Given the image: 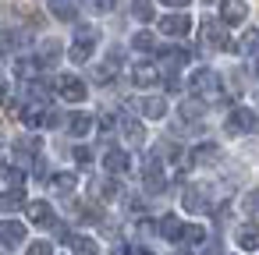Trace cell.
Wrapping results in <instances>:
<instances>
[{"label": "cell", "instance_id": "1", "mask_svg": "<svg viewBox=\"0 0 259 255\" xmlns=\"http://www.w3.org/2000/svg\"><path fill=\"white\" fill-rule=\"evenodd\" d=\"M224 128H227V135H248V131H255V128H259V117H255L252 110L238 107V110H231V114H227Z\"/></svg>", "mask_w": 259, "mask_h": 255}, {"label": "cell", "instance_id": "2", "mask_svg": "<svg viewBox=\"0 0 259 255\" xmlns=\"http://www.w3.org/2000/svg\"><path fill=\"white\" fill-rule=\"evenodd\" d=\"M142 184H146V191H163L167 188V177H163V167H160L156 156H146V163H142Z\"/></svg>", "mask_w": 259, "mask_h": 255}, {"label": "cell", "instance_id": "3", "mask_svg": "<svg viewBox=\"0 0 259 255\" xmlns=\"http://www.w3.org/2000/svg\"><path fill=\"white\" fill-rule=\"evenodd\" d=\"M93 46H96V29H78V39H75V46H71V64H85L89 61V54H93Z\"/></svg>", "mask_w": 259, "mask_h": 255}, {"label": "cell", "instance_id": "4", "mask_svg": "<svg viewBox=\"0 0 259 255\" xmlns=\"http://www.w3.org/2000/svg\"><path fill=\"white\" fill-rule=\"evenodd\" d=\"M188 92L192 96H217V75L209 68H199L192 78H188Z\"/></svg>", "mask_w": 259, "mask_h": 255}, {"label": "cell", "instance_id": "5", "mask_svg": "<svg viewBox=\"0 0 259 255\" xmlns=\"http://www.w3.org/2000/svg\"><path fill=\"white\" fill-rule=\"evenodd\" d=\"M57 92H61V99H68V103H82V99H85V82L64 75V78H57Z\"/></svg>", "mask_w": 259, "mask_h": 255}, {"label": "cell", "instance_id": "6", "mask_svg": "<svg viewBox=\"0 0 259 255\" xmlns=\"http://www.w3.org/2000/svg\"><path fill=\"white\" fill-rule=\"evenodd\" d=\"M202 39H206L209 46H217V50H238V46L227 39L224 25H217V22H202Z\"/></svg>", "mask_w": 259, "mask_h": 255}, {"label": "cell", "instance_id": "7", "mask_svg": "<svg viewBox=\"0 0 259 255\" xmlns=\"http://www.w3.org/2000/svg\"><path fill=\"white\" fill-rule=\"evenodd\" d=\"M188 29H192V22H188V15H167V18H160V32L163 36H188Z\"/></svg>", "mask_w": 259, "mask_h": 255}, {"label": "cell", "instance_id": "8", "mask_svg": "<svg viewBox=\"0 0 259 255\" xmlns=\"http://www.w3.org/2000/svg\"><path fill=\"white\" fill-rule=\"evenodd\" d=\"M234 241H238L241 251H259V227L255 223H241L234 230Z\"/></svg>", "mask_w": 259, "mask_h": 255}, {"label": "cell", "instance_id": "9", "mask_svg": "<svg viewBox=\"0 0 259 255\" xmlns=\"http://www.w3.org/2000/svg\"><path fill=\"white\" fill-rule=\"evenodd\" d=\"M22 237H25V223H18V220H4V223H0V244L15 248V244H22Z\"/></svg>", "mask_w": 259, "mask_h": 255}, {"label": "cell", "instance_id": "10", "mask_svg": "<svg viewBox=\"0 0 259 255\" xmlns=\"http://www.w3.org/2000/svg\"><path fill=\"white\" fill-rule=\"evenodd\" d=\"M217 160H220V149H217L213 142L195 145V149H192V156H188V163H195V167H209V163H217Z\"/></svg>", "mask_w": 259, "mask_h": 255}, {"label": "cell", "instance_id": "11", "mask_svg": "<svg viewBox=\"0 0 259 255\" xmlns=\"http://www.w3.org/2000/svg\"><path fill=\"white\" fill-rule=\"evenodd\" d=\"M248 18L245 0H224V25H241Z\"/></svg>", "mask_w": 259, "mask_h": 255}, {"label": "cell", "instance_id": "12", "mask_svg": "<svg viewBox=\"0 0 259 255\" xmlns=\"http://www.w3.org/2000/svg\"><path fill=\"white\" fill-rule=\"evenodd\" d=\"M156 78H160V68H153V64H135V68H132V82H135L139 89L156 85Z\"/></svg>", "mask_w": 259, "mask_h": 255}, {"label": "cell", "instance_id": "13", "mask_svg": "<svg viewBox=\"0 0 259 255\" xmlns=\"http://www.w3.org/2000/svg\"><path fill=\"white\" fill-rule=\"evenodd\" d=\"M29 220L36 223V227H50L54 223V209H50V202H29Z\"/></svg>", "mask_w": 259, "mask_h": 255}, {"label": "cell", "instance_id": "14", "mask_svg": "<svg viewBox=\"0 0 259 255\" xmlns=\"http://www.w3.org/2000/svg\"><path fill=\"white\" fill-rule=\"evenodd\" d=\"M39 149H43V142H39V138H32V135H22V138L15 142L18 160H36V156H39Z\"/></svg>", "mask_w": 259, "mask_h": 255}, {"label": "cell", "instance_id": "15", "mask_svg": "<svg viewBox=\"0 0 259 255\" xmlns=\"http://www.w3.org/2000/svg\"><path fill=\"white\" fill-rule=\"evenodd\" d=\"M64 241L71 244V251H75V255H100V248H96V241H93V237H82V234H64Z\"/></svg>", "mask_w": 259, "mask_h": 255}, {"label": "cell", "instance_id": "16", "mask_svg": "<svg viewBox=\"0 0 259 255\" xmlns=\"http://www.w3.org/2000/svg\"><path fill=\"white\" fill-rule=\"evenodd\" d=\"M185 209H188V213H213L209 202H206V195H202L199 188H185Z\"/></svg>", "mask_w": 259, "mask_h": 255}, {"label": "cell", "instance_id": "17", "mask_svg": "<svg viewBox=\"0 0 259 255\" xmlns=\"http://www.w3.org/2000/svg\"><path fill=\"white\" fill-rule=\"evenodd\" d=\"M57 61H61V43H57V39H43V43H39V64L50 68V64H57Z\"/></svg>", "mask_w": 259, "mask_h": 255}, {"label": "cell", "instance_id": "18", "mask_svg": "<svg viewBox=\"0 0 259 255\" xmlns=\"http://www.w3.org/2000/svg\"><path fill=\"white\" fill-rule=\"evenodd\" d=\"M128 163H132V160H128V152H121V149H110V152L103 156V167H107L110 174H124Z\"/></svg>", "mask_w": 259, "mask_h": 255}, {"label": "cell", "instance_id": "19", "mask_svg": "<svg viewBox=\"0 0 259 255\" xmlns=\"http://www.w3.org/2000/svg\"><path fill=\"white\" fill-rule=\"evenodd\" d=\"M68 131H71L75 138L89 135V131H93V117H89V114H71V117H68Z\"/></svg>", "mask_w": 259, "mask_h": 255}, {"label": "cell", "instance_id": "20", "mask_svg": "<svg viewBox=\"0 0 259 255\" xmlns=\"http://www.w3.org/2000/svg\"><path fill=\"white\" fill-rule=\"evenodd\" d=\"M139 107H142V114H146V117H153V121L167 114V103H163L160 96H142V103H139Z\"/></svg>", "mask_w": 259, "mask_h": 255}, {"label": "cell", "instance_id": "21", "mask_svg": "<svg viewBox=\"0 0 259 255\" xmlns=\"http://www.w3.org/2000/svg\"><path fill=\"white\" fill-rule=\"evenodd\" d=\"M202 114H206V103H202L199 96H192V99L181 103V121H199Z\"/></svg>", "mask_w": 259, "mask_h": 255}, {"label": "cell", "instance_id": "22", "mask_svg": "<svg viewBox=\"0 0 259 255\" xmlns=\"http://www.w3.org/2000/svg\"><path fill=\"white\" fill-rule=\"evenodd\" d=\"M22 121H25L29 128H43V124H47V107H43V103L25 107V110H22Z\"/></svg>", "mask_w": 259, "mask_h": 255}, {"label": "cell", "instance_id": "23", "mask_svg": "<svg viewBox=\"0 0 259 255\" xmlns=\"http://www.w3.org/2000/svg\"><path fill=\"white\" fill-rule=\"evenodd\" d=\"M121 131H124V138H128L132 145H142V142H146V131H142V128H139V121H132V117H124V121H121Z\"/></svg>", "mask_w": 259, "mask_h": 255}, {"label": "cell", "instance_id": "24", "mask_svg": "<svg viewBox=\"0 0 259 255\" xmlns=\"http://www.w3.org/2000/svg\"><path fill=\"white\" fill-rule=\"evenodd\" d=\"M15 68H18V78H22V82H29V78H36V75H39V57H22Z\"/></svg>", "mask_w": 259, "mask_h": 255}, {"label": "cell", "instance_id": "25", "mask_svg": "<svg viewBox=\"0 0 259 255\" xmlns=\"http://www.w3.org/2000/svg\"><path fill=\"white\" fill-rule=\"evenodd\" d=\"M160 234H163L167 241H181V220H178V216H163V220H160Z\"/></svg>", "mask_w": 259, "mask_h": 255}, {"label": "cell", "instance_id": "26", "mask_svg": "<svg viewBox=\"0 0 259 255\" xmlns=\"http://www.w3.org/2000/svg\"><path fill=\"white\" fill-rule=\"evenodd\" d=\"M50 11L61 22H75V4H71V0H50Z\"/></svg>", "mask_w": 259, "mask_h": 255}, {"label": "cell", "instance_id": "27", "mask_svg": "<svg viewBox=\"0 0 259 255\" xmlns=\"http://www.w3.org/2000/svg\"><path fill=\"white\" fill-rule=\"evenodd\" d=\"M75 181H78L75 174H57V177L50 181V188H54L57 195H71V191H75Z\"/></svg>", "mask_w": 259, "mask_h": 255}, {"label": "cell", "instance_id": "28", "mask_svg": "<svg viewBox=\"0 0 259 255\" xmlns=\"http://www.w3.org/2000/svg\"><path fill=\"white\" fill-rule=\"evenodd\" d=\"M181 241H188V244H202V241H206V230H202L199 223H188V227L181 223Z\"/></svg>", "mask_w": 259, "mask_h": 255}, {"label": "cell", "instance_id": "29", "mask_svg": "<svg viewBox=\"0 0 259 255\" xmlns=\"http://www.w3.org/2000/svg\"><path fill=\"white\" fill-rule=\"evenodd\" d=\"M132 15H135L139 22H149V18H153V4H149V0H135V4H132Z\"/></svg>", "mask_w": 259, "mask_h": 255}, {"label": "cell", "instance_id": "30", "mask_svg": "<svg viewBox=\"0 0 259 255\" xmlns=\"http://www.w3.org/2000/svg\"><path fill=\"white\" fill-rule=\"evenodd\" d=\"M0 202H4V209H15V206H22V202H25V191H22V184H18V188H11V191H8L4 198H0Z\"/></svg>", "mask_w": 259, "mask_h": 255}, {"label": "cell", "instance_id": "31", "mask_svg": "<svg viewBox=\"0 0 259 255\" xmlns=\"http://www.w3.org/2000/svg\"><path fill=\"white\" fill-rule=\"evenodd\" d=\"M241 209H245L248 216H259V188H252V191L245 195V202H241Z\"/></svg>", "mask_w": 259, "mask_h": 255}, {"label": "cell", "instance_id": "32", "mask_svg": "<svg viewBox=\"0 0 259 255\" xmlns=\"http://www.w3.org/2000/svg\"><path fill=\"white\" fill-rule=\"evenodd\" d=\"M132 46H135V50H153L156 39H153L149 32H139V36H132Z\"/></svg>", "mask_w": 259, "mask_h": 255}, {"label": "cell", "instance_id": "33", "mask_svg": "<svg viewBox=\"0 0 259 255\" xmlns=\"http://www.w3.org/2000/svg\"><path fill=\"white\" fill-rule=\"evenodd\" d=\"M163 61L174 64V68H181V64L188 61V54H185V50H163Z\"/></svg>", "mask_w": 259, "mask_h": 255}, {"label": "cell", "instance_id": "34", "mask_svg": "<svg viewBox=\"0 0 259 255\" xmlns=\"http://www.w3.org/2000/svg\"><path fill=\"white\" fill-rule=\"evenodd\" d=\"M114 4H117V0H85V8L89 11H100V15L103 11H114Z\"/></svg>", "mask_w": 259, "mask_h": 255}, {"label": "cell", "instance_id": "35", "mask_svg": "<svg viewBox=\"0 0 259 255\" xmlns=\"http://www.w3.org/2000/svg\"><path fill=\"white\" fill-rule=\"evenodd\" d=\"M96 191H100L103 198H114V195L121 191V184H117V181H103V184H96Z\"/></svg>", "mask_w": 259, "mask_h": 255}, {"label": "cell", "instance_id": "36", "mask_svg": "<svg viewBox=\"0 0 259 255\" xmlns=\"http://www.w3.org/2000/svg\"><path fill=\"white\" fill-rule=\"evenodd\" d=\"M25 255H54V248H50V241H36V244H29Z\"/></svg>", "mask_w": 259, "mask_h": 255}, {"label": "cell", "instance_id": "37", "mask_svg": "<svg viewBox=\"0 0 259 255\" xmlns=\"http://www.w3.org/2000/svg\"><path fill=\"white\" fill-rule=\"evenodd\" d=\"M4 181H8L11 188H18V184H22L25 177H22V170H15V167H8V170H4Z\"/></svg>", "mask_w": 259, "mask_h": 255}, {"label": "cell", "instance_id": "38", "mask_svg": "<svg viewBox=\"0 0 259 255\" xmlns=\"http://www.w3.org/2000/svg\"><path fill=\"white\" fill-rule=\"evenodd\" d=\"M241 50H259V32H255V29H248V32H245V43H241Z\"/></svg>", "mask_w": 259, "mask_h": 255}, {"label": "cell", "instance_id": "39", "mask_svg": "<svg viewBox=\"0 0 259 255\" xmlns=\"http://www.w3.org/2000/svg\"><path fill=\"white\" fill-rule=\"evenodd\" d=\"M75 160H78L82 167H89V163H93V152H89L85 145H78V149H75Z\"/></svg>", "mask_w": 259, "mask_h": 255}, {"label": "cell", "instance_id": "40", "mask_svg": "<svg viewBox=\"0 0 259 255\" xmlns=\"http://www.w3.org/2000/svg\"><path fill=\"white\" fill-rule=\"evenodd\" d=\"M110 75H114V71H110V64H100V68L93 71V78H96V82H107Z\"/></svg>", "mask_w": 259, "mask_h": 255}, {"label": "cell", "instance_id": "41", "mask_svg": "<svg viewBox=\"0 0 259 255\" xmlns=\"http://www.w3.org/2000/svg\"><path fill=\"white\" fill-rule=\"evenodd\" d=\"M160 4H167V8H188V0H160Z\"/></svg>", "mask_w": 259, "mask_h": 255}, {"label": "cell", "instance_id": "42", "mask_svg": "<svg viewBox=\"0 0 259 255\" xmlns=\"http://www.w3.org/2000/svg\"><path fill=\"white\" fill-rule=\"evenodd\" d=\"M132 255H153V251H149V248H135Z\"/></svg>", "mask_w": 259, "mask_h": 255}, {"label": "cell", "instance_id": "43", "mask_svg": "<svg viewBox=\"0 0 259 255\" xmlns=\"http://www.w3.org/2000/svg\"><path fill=\"white\" fill-rule=\"evenodd\" d=\"M4 96H8V89H4V85H0V103H4Z\"/></svg>", "mask_w": 259, "mask_h": 255}, {"label": "cell", "instance_id": "44", "mask_svg": "<svg viewBox=\"0 0 259 255\" xmlns=\"http://www.w3.org/2000/svg\"><path fill=\"white\" fill-rule=\"evenodd\" d=\"M174 255H192V251H174Z\"/></svg>", "mask_w": 259, "mask_h": 255}, {"label": "cell", "instance_id": "45", "mask_svg": "<svg viewBox=\"0 0 259 255\" xmlns=\"http://www.w3.org/2000/svg\"><path fill=\"white\" fill-rule=\"evenodd\" d=\"M0 138H4V131H0Z\"/></svg>", "mask_w": 259, "mask_h": 255}]
</instances>
